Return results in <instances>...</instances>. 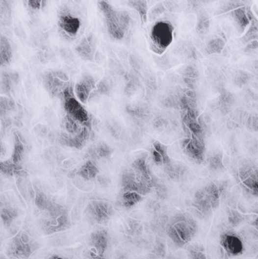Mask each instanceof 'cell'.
<instances>
[{"label":"cell","instance_id":"obj_1","mask_svg":"<svg viewBox=\"0 0 258 259\" xmlns=\"http://www.w3.org/2000/svg\"><path fill=\"white\" fill-rule=\"evenodd\" d=\"M100 8L105 17L106 24L110 35L116 40H121L129 25V16L126 12H118L105 1L99 2Z\"/></svg>","mask_w":258,"mask_h":259},{"label":"cell","instance_id":"obj_2","mask_svg":"<svg viewBox=\"0 0 258 259\" xmlns=\"http://www.w3.org/2000/svg\"><path fill=\"white\" fill-rule=\"evenodd\" d=\"M168 224L176 230L185 244L190 242L197 233V223L188 214H175L169 221Z\"/></svg>","mask_w":258,"mask_h":259},{"label":"cell","instance_id":"obj_3","mask_svg":"<svg viewBox=\"0 0 258 259\" xmlns=\"http://www.w3.org/2000/svg\"><path fill=\"white\" fill-rule=\"evenodd\" d=\"M63 97L65 98V108L68 115L77 123L88 126L90 124V117L81 104L73 97L71 88L68 87L65 90Z\"/></svg>","mask_w":258,"mask_h":259},{"label":"cell","instance_id":"obj_4","mask_svg":"<svg viewBox=\"0 0 258 259\" xmlns=\"http://www.w3.org/2000/svg\"><path fill=\"white\" fill-rule=\"evenodd\" d=\"M151 37L156 47L164 50L173 40V27L168 22H157L151 32Z\"/></svg>","mask_w":258,"mask_h":259},{"label":"cell","instance_id":"obj_5","mask_svg":"<svg viewBox=\"0 0 258 259\" xmlns=\"http://www.w3.org/2000/svg\"><path fill=\"white\" fill-rule=\"evenodd\" d=\"M220 246L228 256H238L244 252V244L242 239L233 232L224 233L220 236Z\"/></svg>","mask_w":258,"mask_h":259},{"label":"cell","instance_id":"obj_6","mask_svg":"<svg viewBox=\"0 0 258 259\" xmlns=\"http://www.w3.org/2000/svg\"><path fill=\"white\" fill-rule=\"evenodd\" d=\"M34 249H33V245L30 244L29 236L23 233L21 236L18 235L16 237L14 238L10 247L8 249V253L9 256L26 259L31 255Z\"/></svg>","mask_w":258,"mask_h":259},{"label":"cell","instance_id":"obj_7","mask_svg":"<svg viewBox=\"0 0 258 259\" xmlns=\"http://www.w3.org/2000/svg\"><path fill=\"white\" fill-rule=\"evenodd\" d=\"M88 215L97 223L103 224L109 220L112 208L108 203L104 202H92L86 209Z\"/></svg>","mask_w":258,"mask_h":259},{"label":"cell","instance_id":"obj_8","mask_svg":"<svg viewBox=\"0 0 258 259\" xmlns=\"http://www.w3.org/2000/svg\"><path fill=\"white\" fill-rule=\"evenodd\" d=\"M90 241L93 246L90 252L103 259L104 252L108 247V232L104 229L98 230L92 233Z\"/></svg>","mask_w":258,"mask_h":259},{"label":"cell","instance_id":"obj_9","mask_svg":"<svg viewBox=\"0 0 258 259\" xmlns=\"http://www.w3.org/2000/svg\"><path fill=\"white\" fill-rule=\"evenodd\" d=\"M68 80V76L62 72H55L47 75L45 79V84L48 90L53 95H58L61 93L63 96V93L67 88H64L65 83Z\"/></svg>","mask_w":258,"mask_h":259},{"label":"cell","instance_id":"obj_10","mask_svg":"<svg viewBox=\"0 0 258 259\" xmlns=\"http://www.w3.org/2000/svg\"><path fill=\"white\" fill-rule=\"evenodd\" d=\"M59 26L68 35L74 37L79 31L80 21L77 17L66 14L60 17Z\"/></svg>","mask_w":258,"mask_h":259},{"label":"cell","instance_id":"obj_11","mask_svg":"<svg viewBox=\"0 0 258 259\" xmlns=\"http://www.w3.org/2000/svg\"><path fill=\"white\" fill-rule=\"evenodd\" d=\"M95 87V81L93 78L86 76L83 78L81 81L78 83L75 87L77 96L82 103H86L87 99L90 97L92 89Z\"/></svg>","mask_w":258,"mask_h":259},{"label":"cell","instance_id":"obj_12","mask_svg":"<svg viewBox=\"0 0 258 259\" xmlns=\"http://www.w3.org/2000/svg\"><path fill=\"white\" fill-rule=\"evenodd\" d=\"M207 193V198L210 200L211 204L212 209L216 210L219 208L220 204V200H221L222 194L220 192L219 184L216 183H210L209 184L204 186Z\"/></svg>","mask_w":258,"mask_h":259},{"label":"cell","instance_id":"obj_13","mask_svg":"<svg viewBox=\"0 0 258 259\" xmlns=\"http://www.w3.org/2000/svg\"><path fill=\"white\" fill-rule=\"evenodd\" d=\"M77 51L78 53L86 59H91L93 57V45L92 37H89L84 38L79 45L77 47Z\"/></svg>","mask_w":258,"mask_h":259},{"label":"cell","instance_id":"obj_14","mask_svg":"<svg viewBox=\"0 0 258 259\" xmlns=\"http://www.w3.org/2000/svg\"><path fill=\"white\" fill-rule=\"evenodd\" d=\"M12 51L11 48L10 43L2 36L0 39V58H1V64H8L12 59Z\"/></svg>","mask_w":258,"mask_h":259},{"label":"cell","instance_id":"obj_15","mask_svg":"<svg viewBox=\"0 0 258 259\" xmlns=\"http://www.w3.org/2000/svg\"><path fill=\"white\" fill-rule=\"evenodd\" d=\"M142 196L136 192L128 191L124 192L122 197H121V203L123 206L126 208H131L132 206L137 204L139 202L142 201Z\"/></svg>","mask_w":258,"mask_h":259},{"label":"cell","instance_id":"obj_16","mask_svg":"<svg viewBox=\"0 0 258 259\" xmlns=\"http://www.w3.org/2000/svg\"><path fill=\"white\" fill-rule=\"evenodd\" d=\"M98 168L92 161H88L79 168L78 175L85 180H92L96 178L98 174Z\"/></svg>","mask_w":258,"mask_h":259},{"label":"cell","instance_id":"obj_17","mask_svg":"<svg viewBox=\"0 0 258 259\" xmlns=\"http://www.w3.org/2000/svg\"><path fill=\"white\" fill-rule=\"evenodd\" d=\"M227 220L231 226L235 228L245 221V214L234 208H227Z\"/></svg>","mask_w":258,"mask_h":259},{"label":"cell","instance_id":"obj_18","mask_svg":"<svg viewBox=\"0 0 258 259\" xmlns=\"http://www.w3.org/2000/svg\"><path fill=\"white\" fill-rule=\"evenodd\" d=\"M19 212L15 208H12V207H6V208H2L1 210V218L3 221L4 224L5 226H10L13 220L18 217Z\"/></svg>","mask_w":258,"mask_h":259},{"label":"cell","instance_id":"obj_19","mask_svg":"<svg viewBox=\"0 0 258 259\" xmlns=\"http://www.w3.org/2000/svg\"><path fill=\"white\" fill-rule=\"evenodd\" d=\"M24 146L19 139V136H15V149H14L13 155H12V161L15 165H19V163L22 161L24 155Z\"/></svg>","mask_w":258,"mask_h":259},{"label":"cell","instance_id":"obj_20","mask_svg":"<svg viewBox=\"0 0 258 259\" xmlns=\"http://www.w3.org/2000/svg\"><path fill=\"white\" fill-rule=\"evenodd\" d=\"M52 202V201L50 200V198L45 193H42L40 191H37L36 193L35 204H36L39 209L47 211L50 205H51Z\"/></svg>","mask_w":258,"mask_h":259},{"label":"cell","instance_id":"obj_21","mask_svg":"<svg viewBox=\"0 0 258 259\" xmlns=\"http://www.w3.org/2000/svg\"><path fill=\"white\" fill-rule=\"evenodd\" d=\"M131 6L134 8L140 15L141 19L142 22H146V18H147V5L146 2L145 1H130L129 2Z\"/></svg>","mask_w":258,"mask_h":259},{"label":"cell","instance_id":"obj_22","mask_svg":"<svg viewBox=\"0 0 258 259\" xmlns=\"http://www.w3.org/2000/svg\"><path fill=\"white\" fill-rule=\"evenodd\" d=\"M209 168L211 171H217L224 168L223 161H222V155L220 154H214L207 158Z\"/></svg>","mask_w":258,"mask_h":259},{"label":"cell","instance_id":"obj_23","mask_svg":"<svg viewBox=\"0 0 258 259\" xmlns=\"http://www.w3.org/2000/svg\"><path fill=\"white\" fill-rule=\"evenodd\" d=\"M167 233L176 246L181 248L185 246V243L182 240L176 230L170 224H167Z\"/></svg>","mask_w":258,"mask_h":259},{"label":"cell","instance_id":"obj_24","mask_svg":"<svg viewBox=\"0 0 258 259\" xmlns=\"http://www.w3.org/2000/svg\"><path fill=\"white\" fill-rule=\"evenodd\" d=\"M188 256L189 259H207L205 252L198 251L191 246L188 249Z\"/></svg>","mask_w":258,"mask_h":259},{"label":"cell","instance_id":"obj_25","mask_svg":"<svg viewBox=\"0 0 258 259\" xmlns=\"http://www.w3.org/2000/svg\"><path fill=\"white\" fill-rule=\"evenodd\" d=\"M111 150L109 146H107L104 143H102V144L98 146L97 154L99 156L102 157V158L108 157L111 154Z\"/></svg>","mask_w":258,"mask_h":259},{"label":"cell","instance_id":"obj_26","mask_svg":"<svg viewBox=\"0 0 258 259\" xmlns=\"http://www.w3.org/2000/svg\"><path fill=\"white\" fill-rule=\"evenodd\" d=\"M245 221L251 224V226L255 228L258 231V214H245Z\"/></svg>","mask_w":258,"mask_h":259},{"label":"cell","instance_id":"obj_27","mask_svg":"<svg viewBox=\"0 0 258 259\" xmlns=\"http://www.w3.org/2000/svg\"><path fill=\"white\" fill-rule=\"evenodd\" d=\"M153 161H155L156 165H164V158L158 152L156 151L155 150H153Z\"/></svg>","mask_w":258,"mask_h":259},{"label":"cell","instance_id":"obj_28","mask_svg":"<svg viewBox=\"0 0 258 259\" xmlns=\"http://www.w3.org/2000/svg\"><path fill=\"white\" fill-rule=\"evenodd\" d=\"M43 1H39V0H31V1H28L29 6L30 8H33L34 10H39L40 7H41V4L43 3Z\"/></svg>","mask_w":258,"mask_h":259},{"label":"cell","instance_id":"obj_29","mask_svg":"<svg viewBox=\"0 0 258 259\" xmlns=\"http://www.w3.org/2000/svg\"><path fill=\"white\" fill-rule=\"evenodd\" d=\"M250 213L258 214V203H255L251 207Z\"/></svg>","mask_w":258,"mask_h":259},{"label":"cell","instance_id":"obj_30","mask_svg":"<svg viewBox=\"0 0 258 259\" xmlns=\"http://www.w3.org/2000/svg\"><path fill=\"white\" fill-rule=\"evenodd\" d=\"M50 259H63L62 258L58 257V256H53V257L50 258Z\"/></svg>","mask_w":258,"mask_h":259}]
</instances>
